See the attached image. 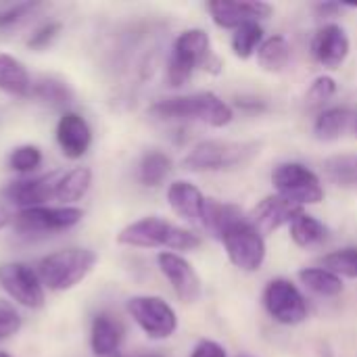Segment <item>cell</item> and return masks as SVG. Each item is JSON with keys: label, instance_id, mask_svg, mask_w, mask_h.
<instances>
[{"label": "cell", "instance_id": "cell-39", "mask_svg": "<svg viewBox=\"0 0 357 357\" xmlns=\"http://www.w3.org/2000/svg\"><path fill=\"white\" fill-rule=\"evenodd\" d=\"M140 357H163V356H157V354H146V356H140Z\"/></svg>", "mask_w": 357, "mask_h": 357}, {"label": "cell", "instance_id": "cell-38", "mask_svg": "<svg viewBox=\"0 0 357 357\" xmlns=\"http://www.w3.org/2000/svg\"><path fill=\"white\" fill-rule=\"evenodd\" d=\"M10 224H13V218H10L6 211H2V209H0V232H2L4 228H8Z\"/></svg>", "mask_w": 357, "mask_h": 357}, {"label": "cell", "instance_id": "cell-28", "mask_svg": "<svg viewBox=\"0 0 357 357\" xmlns=\"http://www.w3.org/2000/svg\"><path fill=\"white\" fill-rule=\"evenodd\" d=\"M299 280L320 297H337L343 293V280L324 268H305L299 272Z\"/></svg>", "mask_w": 357, "mask_h": 357}, {"label": "cell", "instance_id": "cell-41", "mask_svg": "<svg viewBox=\"0 0 357 357\" xmlns=\"http://www.w3.org/2000/svg\"><path fill=\"white\" fill-rule=\"evenodd\" d=\"M356 130H357V117H356Z\"/></svg>", "mask_w": 357, "mask_h": 357}, {"label": "cell", "instance_id": "cell-35", "mask_svg": "<svg viewBox=\"0 0 357 357\" xmlns=\"http://www.w3.org/2000/svg\"><path fill=\"white\" fill-rule=\"evenodd\" d=\"M23 328V318L17 312L15 303L0 297V341L15 337Z\"/></svg>", "mask_w": 357, "mask_h": 357}, {"label": "cell", "instance_id": "cell-30", "mask_svg": "<svg viewBox=\"0 0 357 357\" xmlns=\"http://www.w3.org/2000/svg\"><path fill=\"white\" fill-rule=\"evenodd\" d=\"M44 161V153L38 144H31V142H25V144H19L15 146L10 153H8V159H6V165L10 172L19 174V176H31L33 172L40 169Z\"/></svg>", "mask_w": 357, "mask_h": 357}, {"label": "cell", "instance_id": "cell-36", "mask_svg": "<svg viewBox=\"0 0 357 357\" xmlns=\"http://www.w3.org/2000/svg\"><path fill=\"white\" fill-rule=\"evenodd\" d=\"M335 92H337V82H335L331 75H320V77L310 86V90H307V100H310L312 107H316V105H322V102H326L328 98H333Z\"/></svg>", "mask_w": 357, "mask_h": 357}, {"label": "cell", "instance_id": "cell-16", "mask_svg": "<svg viewBox=\"0 0 357 357\" xmlns=\"http://www.w3.org/2000/svg\"><path fill=\"white\" fill-rule=\"evenodd\" d=\"M301 213H303V207L287 201L280 195H270L257 203V207L251 211L249 222L264 236V234H270V232H274L287 224L291 226Z\"/></svg>", "mask_w": 357, "mask_h": 357}, {"label": "cell", "instance_id": "cell-29", "mask_svg": "<svg viewBox=\"0 0 357 357\" xmlns=\"http://www.w3.org/2000/svg\"><path fill=\"white\" fill-rule=\"evenodd\" d=\"M326 178L343 188H357V155H335L324 161Z\"/></svg>", "mask_w": 357, "mask_h": 357}, {"label": "cell", "instance_id": "cell-8", "mask_svg": "<svg viewBox=\"0 0 357 357\" xmlns=\"http://www.w3.org/2000/svg\"><path fill=\"white\" fill-rule=\"evenodd\" d=\"M0 289L8 301L25 310H42L46 305V289L38 270L25 261L0 264Z\"/></svg>", "mask_w": 357, "mask_h": 357}, {"label": "cell", "instance_id": "cell-40", "mask_svg": "<svg viewBox=\"0 0 357 357\" xmlns=\"http://www.w3.org/2000/svg\"><path fill=\"white\" fill-rule=\"evenodd\" d=\"M0 357H13L10 354H6V351H0Z\"/></svg>", "mask_w": 357, "mask_h": 357}, {"label": "cell", "instance_id": "cell-12", "mask_svg": "<svg viewBox=\"0 0 357 357\" xmlns=\"http://www.w3.org/2000/svg\"><path fill=\"white\" fill-rule=\"evenodd\" d=\"M61 174H63L61 169H52L48 174H40L33 178L15 180L2 190V197L10 205H15L19 211L50 205V201H54V188H56Z\"/></svg>", "mask_w": 357, "mask_h": 357}, {"label": "cell", "instance_id": "cell-6", "mask_svg": "<svg viewBox=\"0 0 357 357\" xmlns=\"http://www.w3.org/2000/svg\"><path fill=\"white\" fill-rule=\"evenodd\" d=\"M84 215V209L77 205H42L17 211L13 226L23 236H46L75 228Z\"/></svg>", "mask_w": 357, "mask_h": 357}, {"label": "cell", "instance_id": "cell-31", "mask_svg": "<svg viewBox=\"0 0 357 357\" xmlns=\"http://www.w3.org/2000/svg\"><path fill=\"white\" fill-rule=\"evenodd\" d=\"M44 8H46V4L38 2V0L17 2L13 6H6L4 10H0V31H8V29L21 27L23 23L31 21Z\"/></svg>", "mask_w": 357, "mask_h": 357}, {"label": "cell", "instance_id": "cell-14", "mask_svg": "<svg viewBox=\"0 0 357 357\" xmlns=\"http://www.w3.org/2000/svg\"><path fill=\"white\" fill-rule=\"evenodd\" d=\"M54 138H56V144H59L63 157L69 161H77L90 151L94 134H92V126L88 123V119L82 113L65 111V113H61V117L56 121Z\"/></svg>", "mask_w": 357, "mask_h": 357}, {"label": "cell", "instance_id": "cell-9", "mask_svg": "<svg viewBox=\"0 0 357 357\" xmlns=\"http://www.w3.org/2000/svg\"><path fill=\"white\" fill-rule=\"evenodd\" d=\"M272 184L276 188V195L299 207L318 205L324 201L320 178L301 163H280L272 174Z\"/></svg>", "mask_w": 357, "mask_h": 357}, {"label": "cell", "instance_id": "cell-11", "mask_svg": "<svg viewBox=\"0 0 357 357\" xmlns=\"http://www.w3.org/2000/svg\"><path fill=\"white\" fill-rule=\"evenodd\" d=\"M264 305L272 320L284 326H297L307 318V303L299 289L284 278L272 280L264 291Z\"/></svg>", "mask_w": 357, "mask_h": 357}, {"label": "cell", "instance_id": "cell-23", "mask_svg": "<svg viewBox=\"0 0 357 357\" xmlns=\"http://www.w3.org/2000/svg\"><path fill=\"white\" fill-rule=\"evenodd\" d=\"M245 220L241 209L228 203H220L215 199H205V207H203V218H201V226L215 238H222V234L234 226L236 222Z\"/></svg>", "mask_w": 357, "mask_h": 357}, {"label": "cell", "instance_id": "cell-2", "mask_svg": "<svg viewBox=\"0 0 357 357\" xmlns=\"http://www.w3.org/2000/svg\"><path fill=\"white\" fill-rule=\"evenodd\" d=\"M117 245L132 249H167L172 253L178 251H195L201 247V236L172 224L157 215L140 218L117 232Z\"/></svg>", "mask_w": 357, "mask_h": 357}, {"label": "cell", "instance_id": "cell-4", "mask_svg": "<svg viewBox=\"0 0 357 357\" xmlns=\"http://www.w3.org/2000/svg\"><path fill=\"white\" fill-rule=\"evenodd\" d=\"M98 264L96 251L88 247H67L44 255L36 270L46 291L67 293L84 282Z\"/></svg>", "mask_w": 357, "mask_h": 357}, {"label": "cell", "instance_id": "cell-24", "mask_svg": "<svg viewBox=\"0 0 357 357\" xmlns=\"http://www.w3.org/2000/svg\"><path fill=\"white\" fill-rule=\"evenodd\" d=\"M328 236H331L328 226H324V222H320L318 218H314L305 211L291 224V238L297 247L312 249V247L326 243Z\"/></svg>", "mask_w": 357, "mask_h": 357}, {"label": "cell", "instance_id": "cell-22", "mask_svg": "<svg viewBox=\"0 0 357 357\" xmlns=\"http://www.w3.org/2000/svg\"><path fill=\"white\" fill-rule=\"evenodd\" d=\"M92 180L94 174L90 167H73L69 172H63L54 188V201L59 205H75L88 195V190L92 188Z\"/></svg>", "mask_w": 357, "mask_h": 357}, {"label": "cell", "instance_id": "cell-3", "mask_svg": "<svg viewBox=\"0 0 357 357\" xmlns=\"http://www.w3.org/2000/svg\"><path fill=\"white\" fill-rule=\"evenodd\" d=\"M149 113L159 121H201L211 128H224L234 117L230 105L213 92L161 98L149 107Z\"/></svg>", "mask_w": 357, "mask_h": 357}, {"label": "cell", "instance_id": "cell-34", "mask_svg": "<svg viewBox=\"0 0 357 357\" xmlns=\"http://www.w3.org/2000/svg\"><path fill=\"white\" fill-rule=\"evenodd\" d=\"M61 29H63V23H61V21H54V19L44 21L42 25H38V27L29 33L25 46H27L29 50L42 52V50H46L48 46H52V42L59 38Z\"/></svg>", "mask_w": 357, "mask_h": 357}, {"label": "cell", "instance_id": "cell-17", "mask_svg": "<svg viewBox=\"0 0 357 357\" xmlns=\"http://www.w3.org/2000/svg\"><path fill=\"white\" fill-rule=\"evenodd\" d=\"M349 48H351L349 38H347L345 29L337 23H328L322 29H318V33L314 36V42H312L316 61L328 69L341 67L349 54Z\"/></svg>", "mask_w": 357, "mask_h": 357}, {"label": "cell", "instance_id": "cell-32", "mask_svg": "<svg viewBox=\"0 0 357 357\" xmlns=\"http://www.w3.org/2000/svg\"><path fill=\"white\" fill-rule=\"evenodd\" d=\"M264 29L259 23H245L232 33V50L238 59H249L261 46Z\"/></svg>", "mask_w": 357, "mask_h": 357}, {"label": "cell", "instance_id": "cell-42", "mask_svg": "<svg viewBox=\"0 0 357 357\" xmlns=\"http://www.w3.org/2000/svg\"><path fill=\"white\" fill-rule=\"evenodd\" d=\"M113 357H121V356H119V354H117V356H113Z\"/></svg>", "mask_w": 357, "mask_h": 357}, {"label": "cell", "instance_id": "cell-10", "mask_svg": "<svg viewBox=\"0 0 357 357\" xmlns=\"http://www.w3.org/2000/svg\"><path fill=\"white\" fill-rule=\"evenodd\" d=\"M228 259L243 272H257L266 261V241L251 226L249 220H241L230 226L222 238Z\"/></svg>", "mask_w": 357, "mask_h": 357}, {"label": "cell", "instance_id": "cell-27", "mask_svg": "<svg viewBox=\"0 0 357 357\" xmlns=\"http://www.w3.org/2000/svg\"><path fill=\"white\" fill-rule=\"evenodd\" d=\"M351 111L343 109V107H331L324 109L314 123V134L318 140H337L339 136H343V132L347 130L349 121H351Z\"/></svg>", "mask_w": 357, "mask_h": 357}, {"label": "cell", "instance_id": "cell-1", "mask_svg": "<svg viewBox=\"0 0 357 357\" xmlns=\"http://www.w3.org/2000/svg\"><path fill=\"white\" fill-rule=\"evenodd\" d=\"M197 69H205L209 73H220L222 61L213 52L211 38L205 29L192 27L184 29L176 36L167 65H165V77L172 88L184 86Z\"/></svg>", "mask_w": 357, "mask_h": 357}, {"label": "cell", "instance_id": "cell-7", "mask_svg": "<svg viewBox=\"0 0 357 357\" xmlns=\"http://www.w3.org/2000/svg\"><path fill=\"white\" fill-rule=\"evenodd\" d=\"M130 318L153 341H165L178 331V316L174 307L155 295H136L126 303Z\"/></svg>", "mask_w": 357, "mask_h": 357}, {"label": "cell", "instance_id": "cell-18", "mask_svg": "<svg viewBox=\"0 0 357 357\" xmlns=\"http://www.w3.org/2000/svg\"><path fill=\"white\" fill-rule=\"evenodd\" d=\"M126 328L123 324L107 314L98 312L90 322V351L94 357H113L119 354V347L123 343Z\"/></svg>", "mask_w": 357, "mask_h": 357}, {"label": "cell", "instance_id": "cell-5", "mask_svg": "<svg viewBox=\"0 0 357 357\" xmlns=\"http://www.w3.org/2000/svg\"><path fill=\"white\" fill-rule=\"evenodd\" d=\"M259 155L257 142H234V140H203L184 157L182 165L188 172H222L247 165Z\"/></svg>", "mask_w": 357, "mask_h": 357}, {"label": "cell", "instance_id": "cell-37", "mask_svg": "<svg viewBox=\"0 0 357 357\" xmlns=\"http://www.w3.org/2000/svg\"><path fill=\"white\" fill-rule=\"evenodd\" d=\"M190 357H228V356H226V349H224L220 343L203 339V341L192 349Z\"/></svg>", "mask_w": 357, "mask_h": 357}, {"label": "cell", "instance_id": "cell-25", "mask_svg": "<svg viewBox=\"0 0 357 357\" xmlns=\"http://www.w3.org/2000/svg\"><path fill=\"white\" fill-rule=\"evenodd\" d=\"M172 159L163 151H149L142 155L140 165H138V180L146 188H157L161 186L167 176L172 174Z\"/></svg>", "mask_w": 357, "mask_h": 357}, {"label": "cell", "instance_id": "cell-15", "mask_svg": "<svg viewBox=\"0 0 357 357\" xmlns=\"http://www.w3.org/2000/svg\"><path fill=\"white\" fill-rule=\"evenodd\" d=\"M211 19L215 25L224 29H238L245 23H257L261 19H268L272 15V4L261 0H243V2H230V0H213L207 4Z\"/></svg>", "mask_w": 357, "mask_h": 357}, {"label": "cell", "instance_id": "cell-19", "mask_svg": "<svg viewBox=\"0 0 357 357\" xmlns=\"http://www.w3.org/2000/svg\"><path fill=\"white\" fill-rule=\"evenodd\" d=\"M29 98L48 109L65 113L75 102V92L65 79L56 75H38L31 79Z\"/></svg>", "mask_w": 357, "mask_h": 357}, {"label": "cell", "instance_id": "cell-26", "mask_svg": "<svg viewBox=\"0 0 357 357\" xmlns=\"http://www.w3.org/2000/svg\"><path fill=\"white\" fill-rule=\"evenodd\" d=\"M289 61H291V44L282 36H272L264 40L261 46L257 48V63L261 69L270 73L282 71L289 65Z\"/></svg>", "mask_w": 357, "mask_h": 357}, {"label": "cell", "instance_id": "cell-13", "mask_svg": "<svg viewBox=\"0 0 357 357\" xmlns=\"http://www.w3.org/2000/svg\"><path fill=\"white\" fill-rule=\"evenodd\" d=\"M157 264L161 274L167 278V282L172 284V291L176 293V297L182 303H195L201 297V278L195 272L192 264L188 259H184L180 253H172V251H161L157 255Z\"/></svg>", "mask_w": 357, "mask_h": 357}, {"label": "cell", "instance_id": "cell-33", "mask_svg": "<svg viewBox=\"0 0 357 357\" xmlns=\"http://www.w3.org/2000/svg\"><path fill=\"white\" fill-rule=\"evenodd\" d=\"M322 268L337 274L339 278L345 276V278H357V249L354 247H347V249H339V251H333L328 255H324L320 259Z\"/></svg>", "mask_w": 357, "mask_h": 357}, {"label": "cell", "instance_id": "cell-21", "mask_svg": "<svg viewBox=\"0 0 357 357\" xmlns=\"http://www.w3.org/2000/svg\"><path fill=\"white\" fill-rule=\"evenodd\" d=\"M31 75L23 61L8 52H0V92L17 98H29Z\"/></svg>", "mask_w": 357, "mask_h": 357}, {"label": "cell", "instance_id": "cell-20", "mask_svg": "<svg viewBox=\"0 0 357 357\" xmlns=\"http://www.w3.org/2000/svg\"><path fill=\"white\" fill-rule=\"evenodd\" d=\"M205 199L207 197H203V192L195 184H190L186 180H176L167 188L169 207L190 224H201Z\"/></svg>", "mask_w": 357, "mask_h": 357}]
</instances>
